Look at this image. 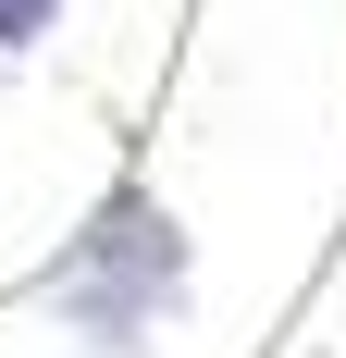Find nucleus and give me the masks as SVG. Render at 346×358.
I'll return each mask as SVG.
<instances>
[{
    "label": "nucleus",
    "mask_w": 346,
    "mask_h": 358,
    "mask_svg": "<svg viewBox=\"0 0 346 358\" xmlns=\"http://www.w3.org/2000/svg\"><path fill=\"white\" fill-rule=\"evenodd\" d=\"M50 322L74 358H148V334L186 322V222L161 210V185H111L87 235L50 259Z\"/></svg>",
    "instance_id": "nucleus-1"
},
{
    "label": "nucleus",
    "mask_w": 346,
    "mask_h": 358,
    "mask_svg": "<svg viewBox=\"0 0 346 358\" xmlns=\"http://www.w3.org/2000/svg\"><path fill=\"white\" fill-rule=\"evenodd\" d=\"M50 25H62V0H0V62H25Z\"/></svg>",
    "instance_id": "nucleus-2"
}]
</instances>
